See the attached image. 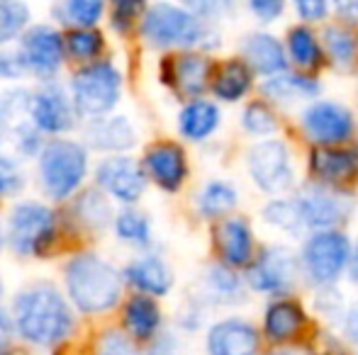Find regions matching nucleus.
I'll return each instance as SVG.
<instances>
[{
	"instance_id": "f257e3e1",
	"label": "nucleus",
	"mask_w": 358,
	"mask_h": 355,
	"mask_svg": "<svg viewBox=\"0 0 358 355\" xmlns=\"http://www.w3.org/2000/svg\"><path fill=\"white\" fill-rule=\"evenodd\" d=\"M5 248L24 261H47L59 253H73L80 232L71 224L66 209L47 199L20 197L3 214Z\"/></svg>"
},
{
	"instance_id": "f03ea898",
	"label": "nucleus",
	"mask_w": 358,
	"mask_h": 355,
	"mask_svg": "<svg viewBox=\"0 0 358 355\" xmlns=\"http://www.w3.org/2000/svg\"><path fill=\"white\" fill-rule=\"evenodd\" d=\"M13 328L32 346H57L76 328V314L66 294L54 282L39 280L22 287L13 299Z\"/></svg>"
},
{
	"instance_id": "7ed1b4c3",
	"label": "nucleus",
	"mask_w": 358,
	"mask_h": 355,
	"mask_svg": "<svg viewBox=\"0 0 358 355\" xmlns=\"http://www.w3.org/2000/svg\"><path fill=\"white\" fill-rule=\"evenodd\" d=\"M64 287L69 304L80 314H108L124 294L122 270L115 268L103 253L78 248L64 263Z\"/></svg>"
},
{
	"instance_id": "20e7f679",
	"label": "nucleus",
	"mask_w": 358,
	"mask_h": 355,
	"mask_svg": "<svg viewBox=\"0 0 358 355\" xmlns=\"http://www.w3.org/2000/svg\"><path fill=\"white\" fill-rule=\"evenodd\" d=\"M93 161L80 139L57 137L47 139L34 158V183L42 199L52 204H66L76 192L88 185Z\"/></svg>"
},
{
	"instance_id": "39448f33",
	"label": "nucleus",
	"mask_w": 358,
	"mask_h": 355,
	"mask_svg": "<svg viewBox=\"0 0 358 355\" xmlns=\"http://www.w3.org/2000/svg\"><path fill=\"white\" fill-rule=\"evenodd\" d=\"M137 34L156 52H210L220 44V34L213 24L190 15L183 5L166 0H156L146 8Z\"/></svg>"
},
{
	"instance_id": "423d86ee",
	"label": "nucleus",
	"mask_w": 358,
	"mask_h": 355,
	"mask_svg": "<svg viewBox=\"0 0 358 355\" xmlns=\"http://www.w3.org/2000/svg\"><path fill=\"white\" fill-rule=\"evenodd\" d=\"M71 95L73 109L80 122L110 114L122 103L124 71L113 56H103L85 66H73L69 81L64 83Z\"/></svg>"
},
{
	"instance_id": "0eeeda50",
	"label": "nucleus",
	"mask_w": 358,
	"mask_h": 355,
	"mask_svg": "<svg viewBox=\"0 0 358 355\" xmlns=\"http://www.w3.org/2000/svg\"><path fill=\"white\" fill-rule=\"evenodd\" d=\"M29 81L49 83L62 81V71L66 68V52H64V32L52 22H32L15 42Z\"/></svg>"
},
{
	"instance_id": "6e6552de",
	"label": "nucleus",
	"mask_w": 358,
	"mask_h": 355,
	"mask_svg": "<svg viewBox=\"0 0 358 355\" xmlns=\"http://www.w3.org/2000/svg\"><path fill=\"white\" fill-rule=\"evenodd\" d=\"M24 119L34 129H39L47 139L69 137L80 124L78 114L73 109L71 95H69L62 81L37 83L34 88H29Z\"/></svg>"
},
{
	"instance_id": "1a4fd4ad",
	"label": "nucleus",
	"mask_w": 358,
	"mask_h": 355,
	"mask_svg": "<svg viewBox=\"0 0 358 355\" xmlns=\"http://www.w3.org/2000/svg\"><path fill=\"white\" fill-rule=\"evenodd\" d=\"M90 185L100 190L110 202L122 207H137L149 188L146 173L132 153H117V156H100L90 171Z\"/></svg>"
},
{
	"instance_id": "9d476101",
	"label": "nucleus",
	"mask_w": 358,
	"mask_h": 355,
	"mask_svg": "<svg viewBox=\"0 0 358 355\" xmlns=\"http://www.w3.org/2000/svg\"><path fill=\"white\" fill-rule=\"evenodd\" d=\"M351 241L344 232H315L302 248V270L320 287H331L351 261Z\"/></svg>"
},
{
	"instance_id": "9b49d317",
	"label": "nucleus",
	"mask_w": 358,
	"mask_h": 355,
	"mask_svg": "<svg viewBox=\"0 0 358 355\" xmlns=\"http://www.w3.org/2000/svg\"><path fill=\"white\" fill-rule=\"evenodd\" d=\"M159 78L178 98H203L213 78V61L205 52H169L159 63Z\"/></svg>"
},
{
	"instance_id": "f8f14e48",
	"label": "nucleus",
	"mask_w": 358,
	"mask_h": 355,
	"mask_svg": "<svg viewBox=\"0 0 358 355\" xmlns=\"http://www.w3.org/2000/svg\"><path fill=\"white\" fill-rule=\"evenodd\" d=\"M297 278H300V263L287 248L280 246L266 248L256 261L246 266V285L254 292L278 299L295 289Z\"/></svg>"
},
{
	"instance_id": "ddd939ff",
	"label": "nucleus",
	"mask_w": 358,
	"mask_h": 355,
	"mask_svg": "<svg viewBox=\"0 0 358 355\" xmlns=\"http://www.w3.org/2000/svg\"><path fill=\"white\" fill-rule=\"evenodd\" d=\"M139 163H142L146 173V180L154 183L166 195L180 192L185 180L190 176L188 153H185V149L178 142H171V139H156V142H151L144 149Z\"/></svg>"
},
{
	"instance_id": "4468645a",
	"label": "nucleus",
	"mask_w": 358,
	"mask_h": 355,
	"mask_svg": "<svg viewBox=\"0 0 358 355\" xmlns=\"http://www.w3.org/2000/svg\"><path fill=\"white\" fill-rule=\"evenodd\" d=\"M80 142L85 144L90 153L100 156H117V153H129L139 144V132L127 114L110 112L103 117L85 119L78 124Z\"/></svg>"
},
{
	"instance_id": "2eb2a0df",
	"label": "nucleus",
	"mask_w": 358,
	"mask_h": 355,
	"mask_svg": "<svg viewBox=\"0 0 358 355\" xmlns=\"http://www.w3.org/2000/svg\"><path fill=\"white\" fill-rule=\"evenodd\" d=\"M249 173L251 180L264 192H285L295 180L287 146L283 142H275V139H266V142L256 144L249 151Z\"/></svg>"
},
{
	"instance_id": "dca6fc26",
	"label": "nucleus",
	"mask_w": 358,
	"mask_h": 355,
	"mask_svg": "<svg viewBox=\"0 0 358 355\" xmlns=\"http://www.w3.org/2000/svg\"><path fill=\"white\" fill-rule=\"evenodd\" d=\"M62 207L66 209L69 219L80 232V236H103L113 227L115 207L95 185H85Z\"/></svg>"
},
{
	"instance_id": "f3484780",
	"label": "nucleus",
	"mask_w": 358,
	"mask_h": 355,
	"mask_svg": "<svg viewBox=\"0 0 358 355\" xmlns=\"http://www.w3.org/2000/svg\"><path fill=\"white\" fill-rule=\"evenodd\" d=\"M302 129L307 137L317 144H341L354 134V117H351L349 107L339 103H315L302 112Z\"/></svg>"
},
{
	"instance_id": "a211bd4d",
	"label": "nucleus",
	"mask_w": 358,
	"mask_h": 355,
	"mask_svg": "<svg viewBox=\"0 0 358 355\" xmlns=\"http://www.w3.org/2000/svg\"><path fill=\"white\" fill-rule=\"evenodd\" d=\"M208 355H259L261 333L249 319L229 317L210 326L205 336Z\"/></svg>"
},
{
	"instance_id": "6ab92c4d",
	"label": "nucleus",
	"mask_w": 358,
	"mask_h": 355,
	"mask_svg": "<svg viewBox=\"0 0 358 355\" xmlns=\"http://www.w3.org/2000/svg\"><path fill=\"white\" fill-rule=\"evenodd\" d=\"M122 280L132 289L146 297H166L173 289L176 275L173 268L159 256V253L144 251L142 256L132 258L127 266L122 268Z\"/></svg>"
},
{
	"instance_id": "aec40b11",
	"label": "nucleus",
	"mask_w": 358,
	"mask_h": 355,
	"mask_svg": "<svg viewBox=\"0 0 358 355\" xmlns=\"http://www.w3.org/2000/svg\"><path fill=\"white\" fill-rule=\"evenodd\" d=\"M215 246L229 268H246L254 261V234L246 219L229 217L215 229Z\"/></svg>"
},
{
	"instance_id": "412c9836",
	"label": "nucleus",
	"mask_w": 358,
	"mask_h": 355,
	"mask_svg": "<svg viewBox=\"0 0 358 355\" xmlns=\"http://www.w3.org/2000/svg\"><path fill=\"white\" fill-rule=\"evenodd\" d=\"M295 202L300 207L302 224L307 229H315V232L334 229L346 217L344 202L336 195L327 192L324 188H310L300 197H295Z\"/></svg>"
},
{
	"instance_id": "4be33fe9",
	"label": "nucleus",
	"mask_w": 358,
	"mask_h": 355,
	"mask_svg": "<svg viewBox=\"0 0 358 355\" xmlns=\"http://www.w3.org/2000/svg\"><path fill=\"white\" fill-rule=\"evenodd\" d=\"M241 54H244V63L251 68V73H259V76H268V78L285 73L287 66L285 49L280 47V42L273 34H266V32L246 34V39L241 42Z\"/></svg>"
},
{
	"instance_id": "5701e85b",
	"label": "nucleus",
	"mask_w": 358,
	"mask_h": 355,
	"mask_svg": "<svg viewBox=\"0 0 358 355\" xmlns=\"http://www.w3.org/2000/svg\"><path fill=\"white\" fill-rule=\"evenodd\" d=\"M161 322H164V314L154 297L137 292L124 302L122 324L132 341H154L161 333Z\"/></svg>"
},
{
	"instance_id": "b1692460",
	"label": "nucleus",
	"mask_w": 358,
	"mask_h": 355,
	"mask_svg": "<svg viewBox=\"0 0 358 355\" xmlns=\"http://www.w3.org/2000/svg\"><path fill=\"white\" fill-rule=\"evenodd\" d=\"M307 324L305 309L292 299H273L264 312V333L271 343H287L302 333Z\"/></svg>"
},
{
	"instance_id": "393cba45",
	"label": "nucleus",
	"mask_w": 358,
	"mask_h": 355,
	"mask_svg": "<svg viewBox=\"0 0 358 355\" xmlns=\"http://www.w3.org/2000/svg\"><path fill=\"white\" fill-rule=\"evenodd\" d=\"M220 107L205 98L185 100L178 112V134L188 142H205L220 127Z\"/></svg>"
},
{
	"instance_id": "a878e982",
	"label": "nucleus",
	"mask_w": 358,
	"mask_h": 355,
	"mask_svg": "<svg viewBox=\"0 0 358 355\" xmlns=\"http://www.w3.org/2000/svg\"><path fill=\"white\" fill-rule=\"evenodd\" d=\"M108 0H52L49 17L59 29H85L100 27L105 20Z\"/></svg>"
},
{
	"instance_id": "bb28decb",
	"label": "nucleus",
	"mask_w": 358,
	"mask_h": 355,
	"mask_svg": "<svg viewBox=\"0 0 358 355\" xmlns=\"http://www.w3.org/2000/svg\"><path fill=\"white\" fill-rule=\"evenodd\" d=\"M110 232L115 234V239L120 243L137 248L142 253L149 251L151 243H154V224H151V217L139 207L115 209Z\"/></svg>"
},
{
	"instance_id": "cd10ccee",
	"label": "nucleus",
	"mask_w": 358,
	"mask_h": 355,
	"mask_svg": "<svg viewBox=\"0 0 358 355\" xmlns=\"http://www.w3.org/2000/svg\"><path fill=\"white\" fill-rule=\"evenodd\" d=\"M64 32V52H66V63L73 66H85L98 59L108 56L110 44L108 34L100 27L85 29H62Z\"/></svg>"
},
{
	"instance_id": "c85d7f7f",
	"label": "nucleus",
	"mask_w": 358,
	"mask_h": 355,
	"mask_svg": "<svg viewBox=\"0 0 358 355\" xmlns=\"http://www.w3.org/2000/svg\"><path fill=\"white\" fill-rule=\"evenodd\" d=\"M203 299L210 304H241L246 299V285L234 268L217 263L205 270Z\"/></svg>"
},
{
	"instance_id": "c756f323",
	"label": "nucleus",
	"mask_w": 358,
	"mask_h": 355,
	"mask_svg": "<svg viewBox=\"0 0 358 355\" xmlns=\"http://www.w3.org/2000/svg\"><path fill=\"white\" fill-rule=\"evenodd\" d=\"M310 171L324 183H346L358 176V151L317 149L310 158Z\"/></svg>"
},
{
	"instance_id": "7c9ffc66",
	"label": "nucleus",
	"mask_w": 358,
	"mask_h": 355,
	"mask_svg": "<svg viewBox=\"0 0 358 355\" xmlns=\"http://www.w3.org/2000/svg\"><path fill=\"white\" fill-rule=\"evenodd\" d=\"M251 78H254L251 68L241 59H231V61H224L217 71H213L210 90L222 103H236V100H241L249 93Z\"/></svg>"
},
{
	"instance_id": "2f4dec72",
	"label": "nucleus",
	"mask_w": 358,
	"mask_h": 355,
	"mask_svg": "<svg viewBox=\"0 0 358 355\" xmlns=\"http://www.w3.org/2000/svg\"><path fill=\"white\" fill-rule=\"evenodd\" d=\"M149 0H108L105 3V20L115 37L129 39L137 34Z\"/></svg>"
},
{
	"instance_id": "473e14b6",
	"label": "nucleus",
	"mask_w": 358,
	"mask_h": 355,
	"mask_svg": "<svg viewBox=\"0 0 358 355\" xmlns=\"http://www.w3.org/2000/svg\"><path fill=\"white\" fill-rule=\"evenodd\" d=\"M264 93L278 103L312 100L320 95V83L312 76H302V73H278L264 83Z\"/></svg>"
},
{
	"instance_id": "72a5a7b5",
	"label": "nucleus",
	"mask_w": 358,
	"mask_h": 355,
	"mask_svg": "<svg viewBox=\"0 0 358 355\" xmlns=\"http://www.w3.org/2000/svg\"><path fill=\"white\" fill-rule=\"evenodd\" d=\"M27 0H0V49L13 47L22 32L34 22Z\"/></svg>"
},
{
	"instance_id": "f704fd0d",
	"label": "nucleus",
	"mask_w": 358,
	"mask_h": 355,
	"mask_svg": "<svg viewBox=\"0 0 358 355\" xmlns=\"http://www.w3.org/2000/svg\"><path fill=\"white\" fill-rule=\"evenodd\" d=\"M239 202L236 188L227 180H210L198 195V212L205 219H217L229 214Z\"/></svg>"
},
{
	"instance_id": "c9c22d12",
	"label": "nucleus",
	"mask_w": 358,
	"mask_h": 355,
	"mask_svg": "<svg viewBox=\"0 0 358 355\" xmlns=\"http://www.w3.org/2000/svg\"><path fill=\"white\" fill-rule=\"evenodd\" d=\"M29 185L27 166L17 156L0 151V202H15L24 195Z\"/></svg>"
},
{
	"instance_id": "e433bc0d",
	"label": "nucleus",
	"mask_w": 358,
	"mask_h": 355,
	"mask_svg": "<svg viewBox=\"0 0 358 355\" xmlns=\"http://www.w3.org/2000/svg\"><path fill=\"white\" fill-rule=\"evenodd\" d=\"M29 88L27 86H10L0 93V151H5L10 139V129L17 119L24 117Z\"/></svg>"
},
{
	"instance_id": "4c0bfd02",
	"label": "nucleus",
	"mask_w": 358,
	"mask_h": 355,
	"mask_svg": "<svg viewBox=\"0 0 358 355\" xmlns=\"http://www.w3.org/2000/svg\"><path fill=\"white\" fill-rule=\"evenodd\" d=\"M8 144H10V149H13V156H17L22 163H29V161L34 163V158L39 156V151H42L44 144H47V137L22 117L10 129Z\"/></svg>"
},
{
	"instance_id": "58836bf2",
	"label": "nucleus",
	"mask_w": 358,
	"mask_h": 355,
	"mask_svg": "<svg viewBox=\"0 0 358 355\" xmlns=\"http://www.w3.org/2000/svg\"><path fill=\"white\" fill-rule=\"evenodd\" d=\"M287 49H290V56L295 59L297 66L317 68L322 63V47H320V42H317L312 29H307V27L290 29Z\"/></svg>"
},
{
	"instance_id": "ea45409f",
	"label": "nucleus",
	"mask_w": 358,
	"mask_h": 355,
	"mask_svg": "<svg viewBox=\"0 0 358 355\" xmlns=\"http://www.w3.org/2000/svg\"><path fill=\"white\" fill-rule=\"evenodd\" d=\"M264 219L287 234H297L305 229L300 207H297L295 199H273V202H268L264 207Z\"/></svg>"
},
{
	"instance_id": "a19ab883",
	"label": "nucleus",
	"mask_w": 358,
	"mask_h": 355,
	"mask_svg": "<svg viewBox=\"0 0 358 355\" xmlns=\"http://www.w3.org/2000/svg\"><path fill=\"white\" fill-rule=\"evenodd\" d=\"M324 49L329 54V59L341 68H349L356 59V47L354 39L346 29L341 27H327L324 29Z\"/></svg>"
},
{
	"instance_id": "79ce46f5",
	"label": "nucleus",
	"mask_w": 358,
	"mask_h": 355,
	"mask_svg": "<svg viewBox=\"0 0 358 355\" xmlns=\"http://www.w3.org/2000/svg\"><path fill=\"white\" fill-rule=\"evenodd\" d=\"M241 127L251 137H271L278 129V122H275V114L264 103H251L246 105L244 114H241Z\"/></svg>"
},
{
	"instance_id": "37998d69",
	"label": "nucleus",
	"mask_w": 358,
	"mask_h": 355,
	"mask_svg": "<svg viewBox=\"0 0 358 355\" xmlns=\"http://www.w3.org/2000/svg\"><path fill=\"white\" fill-rule=\"evenodd\" d=\"M178 5H183L190 15H195L203 22L213 24L215 20L231 15L236 8V0H180Z\"/></svg>"
},
{
	"instance_id": "c03bdc74",
	"label": "nucleus",
	"mask_w": 358,
	"mask_h": 355,
	"mask_svg": "<svg viewBox=\"0 0 358 355\" xmlns=\"http://www.w3.org/2000/svg\"><path fill=\"white\" fill-rule=\"evenodd\" d=\"M0 81L10 83V86H22L24 81H29L27 66H24L22 56H20L17 47H5L0 49Z\"/></svg>"
},
{
	"instance_id": "a18cd8bd",
	"label": "nucleus",
	"mask_w": 358,
	"mask_h": 355,
	"mask_svg": "<svg viewBox=\"0 0 358 355\" xmlns=\"http://www.w3.org/2000/svg\"><path fill=\"white\" fill-rule=\"evenodd\" d=\"M98 355H142L137 348V343L127 336L120 328H110L103 336H98V348H95Z\"/></svg>"
},
{
	"instance_id": "49530a36",
	"label": "nucleus",
	"mask_w": 358,
	"mask_h": 355,
	"mask_svg": "<svg viewBox=\"0 0 358 355\" xmlns=\"http://www.w3.org/2000/svg\"><path fill=\"white\" fill-rule=\"evenodd\" d=\"M317 309L324 314L327 319H341L344 317V302H341L339 292L334 287H322L317 294Z\"/></svg>"
},
{
	"instance_id": "de8ad7c7",
	"label": "nucleus",
	"mask_w": 358,
	"mask_h": 355,
	"mask_svg": "<svg viewBox=\"0 0 358 355\" xmlns=\"http://www.w3.org/2000/svg\"><path fill=\"white\" fill-rule=\"evenodd\" d=\"M249 10L261 22H275L283 15L285 0H249Z\"/></svg>"
},
{
	"instance_id": "09e8293b",
	"label": "nucleus",
	"mask_w": 358,
	"mask_h": 355,
	"mask_svg": "<svg viewBox=\"0 0 358 355\" xmlns=\"http://www.w3.org/2000/svg\"><path fill=\"white\" fill-rule=\"evenodd\" d=\"M297 15H300L305 22H317L327 15V5L329 0H292Z\"/></svg>"
},
{
	"instance_id": "8fccbe9b",
	"label": "nucleus",
	"mask_w": 358,
	"mask_h": 355,
	"mask_svg": "<svg viewBox=\"0 0 358 355\" xmlns=\"http://www.w3.org/2000/svg\"><path fill=\"white\" fill-rule=\"evenodd\" d=\"M341 331H344L346 341L354 348H358V304L344 312V317H341Z\"/></svg>"
},
{
	"instance_id": "3c124183",
	"label": "nucleus",
	"mask_w": 358,
	"mask_h": 355,
	"mask_svg": "<svg viewBox=\"0 0 358 355\" xmlns=\"http://www.w3.org/2000/svg\"><path fill=\"white\" fill-rule=\"evenodd\" d=\"M149 355H178V341H176L173 333H159L154 338Z\"/></svg>"
},
{
	"instance_id": "603ef678",
	"label": "nucleus",
	"mask_w": 358,
	"mask_h": 355,
	"mask_svg": "<svg viewBox=\"0 0 358 355\" xmlns=\"http://www.w3.org/2000/svg\"><path fill=\"white\" fill-rule=\"evenodd\" d=\"M10 338H13V319L0 307V355H10Z\"/></svg>"
},
{
	"instance_id": "864d4df0",
	"label": "nucleus",
	"mask_w": 358,
	"mask_h": 355,
	"mask_svg": "<svg viewBox=\"0 0 358 355\" xmlns=\"http://www.w3.org/2000/svg\"><path fill=\"white\" fill-rule=\"evenodd\" d=\"M334 10L346 22H358V0H334Z\"/></svg>"
},
{
	"instance_id": "5fc2aeb1",
	"label": "nucleus",
	"mask_w": 358,
	"mask_h": 355,
	"mask_svg": "<svg viewBox=\"0 0 358 355\" xmlns=\"http://www.w3.org/2000/svg\"><path fill=\"white\" fill-rule=\"evenodd\" d=\"M310 355H346V351L334 336H329V333H327V336H322L320 351H312Z\"/></svg>"
},
{
	"instance_id": "6e6d98bb",
	"label": "nucleus",
	"mask_w": 358,
	"mask_h": 355,
	"mask_svg": "<svg viewBox=\"0 0 358 355\" xmlns=\"http://www.w3.org/2000/svg\"><path fill=\"white\" fill-rule=\"evenodd\" d=\"M349 275H351V282L358 287V246L351 251V261H349Z\"/></svg>"
},
{
	"instance_id": "4d7b16f0",
	"label": "nucleus",
	"mask_w": 358,
	"mask_h": 355,
	"mask_svg": "<svg viewBox=\"0 0 358 355\" xmlns=\"http://www.w3.org/2000/svg\"><path fill=\"white\" fill-rule=\"evenodd\" d=\"M271 355H310L305 351H295V348H280V351H273Z\"/></svg>"
},
{
	"instance_id": "13d9d810",
	"label": "nucleus",
	"mask_w": 358,
	"mask_h": 355,
	"mask_svg": "<svg viewBox=\"0 0 358 355\" xmlns=\"http://www.w3.org/2000/svg\"><path fill=\"white\" fill-rule=\"evenodd\" d=\"M5 251V229H3V214H0V256Z\"/></svg>"
},
{
	"instance_id": "bf43d9fd",
	"label": "nucleus",
	"mask_w": 358,
	"mask_h": 355,
	"mask_svg": "<svg viewBox=\"0 0 358 355\" xmlns=\"http://www.w3.org/2000/svg\"><path fill=\"white\" fill-rule=\"evenodd\" d=\"M0 294H3V282H0Z\"/></svg>"
}]
</instances>
